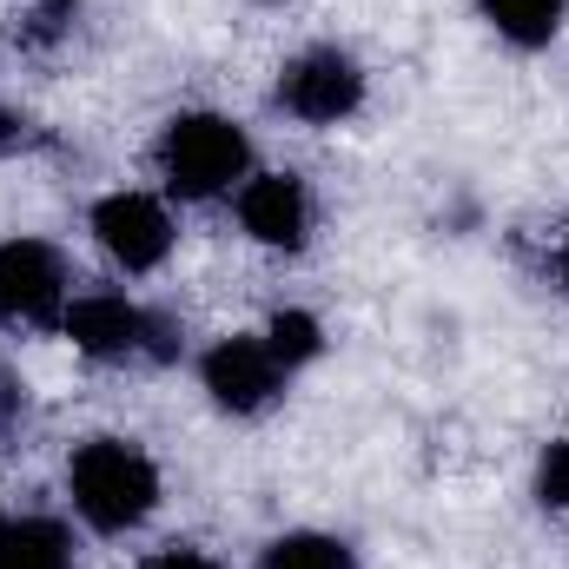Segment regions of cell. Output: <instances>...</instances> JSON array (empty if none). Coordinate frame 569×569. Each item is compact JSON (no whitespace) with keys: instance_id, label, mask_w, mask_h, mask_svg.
Returning <instances> with one entry per match:
<instances>
[{"instance_id":"6da1fadb","label":"cell","mask_w":569,"mask_h":569,"mask_svg":"<svg viewBox=\"0 0 569 569\" xmlns=\"http://www.w3.org/2000/svg\"><path fill=\"white\" fill-rule=\"evenodd\" d=\"M152 497H159V477L133 443L100 437L73 457V503L93 530H133L152 510Z\"/></svg>"},{"instance_id":"7a4b0ae2","label":"cell","mask_w":569,"mask_h":569,"mask_svg":"<svg viewBox=\"0 0 569 569\" xmlns=\"http://www.w3.org/2000/svg\"><path fill=\"white\" fill-rule=\"evenodd\" d=\"M159 166H166L179 199H212L246 172V133L232 120H219V113H186V120L166 127Z\"/></svg>"},{"instance_id":"3957f363","label":"cell","mask_w":569,"mask_h":569,"mask_svg":"<svg viewBox=\"0 0 569 569\" xmlns=\"http://www.w3.org/2000/svg\"><path fill=\"white\" fill-rule=\"evenodd\" d=\"M279 100L298 113V120H311V127H331V120L358 113V100H365V73H358L345 53L318 47V53H305V60H291V67H284Z\"/></svg>"},{"instance_id":"277c9868","label":"cell","mask_w":569,"mask_h":569,"mask_svg":"<svg viewBox=\"0 0 569 569\" xmlns=\"http://www.w3.org/2000/svg\"><path fill=\"white\" fill-rule=\"evenodd\" d=\"M206 391L226 405V411H266L272 405V391H279V358H272V345H259V338H226V345H212V358H206Z\"/></svg>"},{"instance_id":"5b68a950","label":"cell","mask_w":569,"mask_h":569,"mask_svg":"<svg viewBox=\"0 0 569 569\" xmlns=\"http://www.w3.org/2000/svg\"><path fill=\"white\" fill-rule=\"evenodd\" d=\"M60 252L40 246V239H7L0 246V318H47L60 305Z\"/></svg>"},{"instance_id":"8992f818","label":"cell","mask_w":569,"mask_h":569,"mask_svg":"<svg viewBox=\"0 0 569 569\" xmlns=\"http://www.w3.org/2000/svg\"><path fill=\"white\" fill-rule=\"evenodd\" d=\"M93 232H100V246H107L127 272L159 266L166 246H172V226H166V212H159L146 192H113V199L93 212Z\"/></svg>"},{"instance_id":"52a82bcc","label":"cell","mask_w":569,"mask_h":569,"mask_svg":"<svg viewBox=\"0 0 569 569\" xmlns=\"http://www.w3.org/2000/svg\"><path fill=\"white\" fill-rule=\"evenodd\" d=\"M239 219H246V232H252L259 246H284V252H291V246H305V232H311V199H305L298 179L266 172V179L246 186Z\"/></svg>"},{"instance_id":"ba28073f","label":"cell","mask_w":569,"mask_h":569,"mask_svg":"<svg viewBox=\"0 0 569 569\" xmlns=\"http://www.w3.org/2000/svg\"><path fill=\"white\" fill-rule=\"evenodd\" d=\"M67 331H73L80 351L120 358V351H140V338L152 331V318H146L140 305H127V298H80V305L67 311Z\"/></svg>"},{"instance_id":"9c48e42d","label":"cell","mask_w":569,"mask_h":569,"mask_svg":"<svg viewBox=\"0 0 569 569\" xmlns=\"http://www.w3.org/2000/svg\"><path fill=\"white\" fill-rule=\"evenodd\" d=\"M0 569H73V543L60 523H7L0 530Z\"/></svg>"},{"instance_id":"30bf717a","label":"cell","mask_w":569,"mask_h":569,"mask_svg":"<svg viewBox=\"0 0 569 569\" xmlns=\"http://www.w3.org/2000/svg\"><path fill=\"white\" fill-rule=\"evenodd\" d=\"M483 13H490V27H497L503 40H517V47H543V40H557V27H563V0H483Z\"/></svg>"},{"instance_id":"8fae6325","label":"cell","mask_w":569,"mask_h":569,"mask_svg":"<svg viewBox=\"0 0 569 569\" xmlns=\"http://www.w3.org/2000/svg\"><path fill=\"white\" fill-rule=\"evenodd\" d=\"M266 569H351V550H345L338 537L298 530V537H279V543L266 550Z\"/></svg>"},{"instance_id":"7c38bea8","label":"cell","mask_w":569,"mask_h":569,"mask_svg":"<svg viewBox=\"0 0 569 569\" xmlns=\"http://www.w3.org/2000/svg\"><path fill=\"white\" fill-rule=\"evenodd\" d=\"M266 345H272V358H279L284 371H291V365H311L325 338H318V318H311V311H279Z\"/></svg>"},{"instance_id":"4fadbf2b","label":"cell","mask_w":569,"mask_h":569,"mask_svg":"<svg viewBox=\"0 0 569 569\" xmlns=\"http://www.w3.org/2000/svg\"><path fill=\"white\" fill-rule=\"evenodd\" d=\"M543 503L569 510V443H550V457H543Z\"/></svg>"},{"instance_id":"5bb4252c","label":"cell","mask_w":569,"mask_h":569,"mask_svg":"<svg viewBox=\"0 0 569 569\" xmlns=\"http://www.w3.org/2000/svg\"><path fill=\"white\" fill-rule=\"evenodd\" d=\"M146 569H212L206 557H192V550H166V557H152Z\"/></svg>"},{"instance_id":"9a60e30c","label":"cell","mask_w":569,"mask_h":569,"mask_svg":"<svg viewBox=\"0 0 569 569\" xmlns=\"http://www.w3.org/2000/svg\"><path fill=\"white\" fill-rule=\"evenodd\" d=\"M563 279H569V259H563Z\"/></svg>"}]
</instances>
